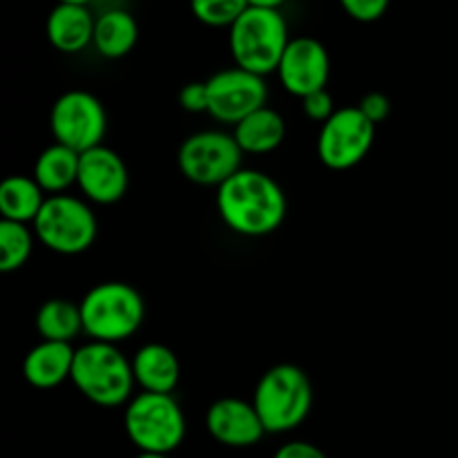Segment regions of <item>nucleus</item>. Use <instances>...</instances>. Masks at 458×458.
<instances>
[{"mask_svg":"<svg viewBox=\"0 0 458 458\" xmlns=\"http://www.w3.org/2000/svg\"><path fill=\"white\" fill-rule=\"evenodd\" d=\"M246 4H249L246 0H195L192 13L197 16V21L210 27H233Z\"/></svg>","mask_w":458,"mask_h":458,"instance_id":"obj_24","label":"nucleus"},{"mask_svg":"<svg viewBox=\"0 0 458 458\" xmlns=\"http://www.w3.org/2000/svg\"><path fill=\"white\" fill-rule=\"evenodd\" d=\"M79 152L70 150L61 143H52L38 155L34 165V179L43 191L63 195L65 188L79 182Z\"/></svg>","mask_w":458,"mask_h":458,"instance_id":"obj_21","label":"nucleus"},{"mask_svg":"<svg viewBox=\"0 0 458 458\" xmlns=\"http://www.w3.org/2000/svg\"><path fill=\"white\" fill-rule=\"evenodd\" d=\"M36 235L47 249L61 255L83 253L97 237V217L79 197H47L34 222Z\"/></svg>","mask_w":458,"mask_h":458,"instance_id":"obj_7","label":"nucleus"},{"mask_svg":"<svg viewBox=\"0 0 458 458\" xmlns=\"http://www.w3.org/2000/svg\"><path fill=\"white\" fill-rule=\"evenodd\" d=\"M217 208L226 226L235 233L264 237L284 222L286 195L271 174L242 168L217 188Z\"/></svg>","mask_w":458,"mask_h":458,"instance_id":"obj_1","label":"nucleus"},{"mask_svg":"<svg viewBox=\"0 0 458 458\" xmlns=\"http://www.w3.org/2000/svg\"><path fill=\"white\" fill-rule=\"evenodd\" d=\"M313 405V387L309 376L295 365H276L259 378L253 394L258 410L268 434L295 429L309 416Z\"/></svg>","mask_w":458,"mask_h":458,"instance_id":"obj_5","label":"nucleus"},{"mask_svg":"<svg viewBox=\"0 0 458 458\" xmlns=\"http://www.w3.org/2000/svg\"><path fill=\"white\" fill-rule=\"evenodd\" d=\"M31 244L34 240L25 224L3 219L0 222V271H18L30 259Z\"/></svg>","mask_w":458,"mask_h":458,"instance_id":"obj_23","label":"nucleus"},{"mask_svg":"<svg viewBox=\"0 0 458 458\" xmlns=\"http://www.w3.org/2000/svg\"><path fill=\"white\" fill-rule=\"evenodd\" d=\"M125 161L112 148L97 146L83 152L79 161V186L97 204H116L128 191Z\"/></svg>","mask_w":458,"mask_h":458,"instance_id":"obj_13","label":"nucleus"},{"mask_svg":"<svg viewBox=\"0 0 458 458\" xmlns=\"http://www.w3.org/2000/svg\"><path fill=\"white\" fill-rule=\"evenodd\" d=\"M376 139V125L358 110L347 106L335 110L318 134V157L331 170H349L365 159Z\"/></svg>","mask_w":458,"mask_h":458,"instance_id":"obj_10","label":"nucleus"},{"mask_svg":"<svg viewBox=\"0 0 458 458\" xmlns=\"http://www.w3.org/2000/svg\"><path fill=\"white\" fill-rule=\"evenodd\" d=\"M72 383L88 401L101 407L123 405L134 387L132 362L110 343H89L76 349Z\"/></svg>","mask_w":458,"mask_h":458,"instance_id":"obj_4","label":"nucleus"},{"mask_svg":"<svg viewBox=\"0 0 458 458\" xmlns=\"http://www.w3.org/2000/svg\"><path fill=\"white\" fill-rule=\"evenodd\" d=\"M83 331L94 343H119L137 334L146 318V302L134 286L125 282H103L81 300Z\"/></svg>","mask_w":458,"mask_h":458,"instance_id":"obj_3","label":"nucleus"},{"mask_svg":"<svg viewBox=\"0 0 458 458\" xmlns=\"http://www.w3.org/2000/svg\"><path fill=\"white\" fill-rule=\"evenodd\" d=\"M233 137H235L242 152L264 155V152L276 150V148L284 141L286 123L284 119H282L280 112L264 106L259 107L258 112L246 116L244 121H240V123L235 125Z\"/></svg>","mask_w":458,"mask_h":458,"instance_id":"obj_18","label":"nucleus"},{"mask_svg":"<svg viewBox=\"0 0 458 458\" xmlns=\"http://www.w3.org/2000/svg\"><path fill=\"white\" fill-rule=\"evenodd\" d=\"M43 204V188L34 177L13 174L4 179L0 186V213H3V219H9V222H36Z\"/></svg>","mask_w":458,"mask_h":458,"instance_id":"obj_20","label":"nucleus"},{"mask_svg":"<svg viewBox=\"0 0 458 458\" xmlns=\"http://www.w3.org/2000/svg\"><path fill=\"white\" fill-rule=\"evenodd\" d=\"M302 110L309 119L327 123V121L335 114L334 97H331L327 89H318V92L309 94V97L302 98Z\"/></svg>","mask_w":458,"mask_h":458,"instance_id":"obj_25","label":"nucleus"},{"mask_svg":"<svg viewBox=\"0 0 458 458\" xmlns=\"http://www.w3.org/2000/svg\"><path fill=\"white\" fill-rule=\"evenodd\" d=\"M97 18L79 0L56 4L47 16V38L61 52H81L94 43Z\"/></svg>","mask_w":458,"mask_h":458,"instance_id":"obj_15","label":"nucleus"},{"mask_svg":"<svg viewBox=\"0 0 458 458\" xmlns=\"http://www.w3.org/2000/svg\"><path fill=\"white\" fill-rule=\"evenodd\" d=\"M208 85V114L224 123H240L246 116L267 106L268 88L264 76L242 67H228L206 81Z\"/></svg>","mask_w":458,"mask_h":458,"instance_id":"obj_11","label":"nucleus"},{"mask_svg":"<svg viewBox=\"0 0 458 458\" xmlns=\"http://www.w3.org/2000/svg\"><path fill=\"white\" fill-rule=\"evenodd\" d=\"M137 458H170L168 454H139Z\"/></svg>","mask_w":458,"mask_h":458,"instance_id":"obj_30","label":"nucleus"},{"mask_svg":"<svg viewBox=\"0 0 458 458\" xmlns=\"http://www.w3.org/2000/svg\"><path fill=\"white\" fill-rule=\"evenodd\" d=\"M36 329L49 343H67L83 331V316H81V304L70 300L54 298L40 304L36 311Z\"/></svg>","mask_w":458,"mask_h":458,"instance_id":"obj_22","label":"nucleus"},{"mask_svg":"<svg viewBox=\"0 0 458 458\" xmlns=\"http://www.w3.org/2000/svg\"><path fill=\"white\" fill-rule=\"evenodd\" d=\"M242 148L235 137L219 130L191 134L179 146L177 164L183 177L199 186H222L242 170Z\"/></svg>","mask_w":458,"mask_h":458,"instance_id":"obj_8","label":"nucleus"},{"mask_svg":"<svg viewBox=\"0 0 458 458\" xmlns=\"http://www.w3.org/2000/svg\"><path fill=\"white\" fill-rule=\"evenodd\" d=\"M132 371L137 385H141L143 392L150 394H173L179 385V358L165 344L150 343L143 344L132 358Z\"/></svg>","mask_w":458,"mask_h":458,"instance_id":"obj_16","label":"nucleus"},{"mask_svg":"<svg viewBox=\"0 0 458 458\" xmlns=\"http://www.w3.org/2000/svg\"><path fill=\"white\" fill-rule=\"evenodd\" d=\"M74 353L76 349H72V344L43 340L27 353L25 362H22V374H25L27 383L31 387L52 389L63 380L72 378Z\"/></svg>","mask_w":458,"mask_h":458,"instance_id":"obj_17","label":"nucleus"},{"mask_svg":"<svg viewBox=\"0 0 458 458\" xmlns=\"http://www.w3.org/2000/svg\"><path fill=\"white\" fill-rule=\"evenodd\" d=\"M139 36L137 21L125 9H110L97 18L94 47L103 58H123L134 47Z\"/></svg>","mask_w":458,"mask_h":458,"instance_id":"obj_19","label":"nucleus"},{"mask_svg":"<svg viewBox=\"0 0 458 458\" xmlns=\"http://www.w3.org/2000/svg\"><path fill=\"white\" fill-rule=\"evenodd\" d=\"M358 110L367 116L374 125H378L380 121H385L392 112V103L385 97L383 92H369L362 97V101L358 103Z\"/></svg>","mask_w":458,"mask_h":458,"instance_id":"obj_28","label":"nucleus"},{"mask_svg":"<svg viewBox=\"0 0 458 458\" xmlns=\"http://www.w3.org/2000/svg\"><path fill=\"white\" fill-rule=\"evenodd\" d=\"M273 458H327V454L320 450V447L313 445V443L291 441V443H284Z\"/></svg>","mask_w":458,"mask_h":458,"instance_id":"obj_29","label":"nucleus"},{"mask_svg":"<svg viewBox=\"0 0 458 458\" xmlns=\"http://www.w3.org/2000/svg\"><path fill=\"white\" fill-rule=\"evenodd\" d=\"M343 7L353 21L374 22L387 12V0H343Z\"/></svg>","mask_w":458,"mask_h":458,"instance_id":"obj_26","label":"nucleus"},{"mask_svg":"<svg viewBox=\"0 0 458 458\" xmlns=\"http://www.w3.org/2000/svg\"><path fill=\"white\" fill-rule=\"evenodd\" d=\"M289 43L286 18L273 0H250L231 27V52L237 67L259 76L277 72Z\"/></svg>","mask_w":458,"mask_h":458,"instance_id":"obj_2","label":"nucleus"},{"mask_svg":"<svg viewBox=\"0 0 458 458\" xmlns=\"http://www.w3.org/2000/svg\"><path fill=\"white\" fill-rule=\"evenodd\" d=\"M179 103L188 112H208V85L206 81H192L179 89Z\"/></svg>","mask_w":458,"mask_h":458,"instance_id":"obj_27","label":"nucleus"},{"mask_svg":"<svg viewBox=\"0 0 458 458\" xmlns=\"http://www.w3.org/2000/svg\"><path fill=\"white\" fill-rule=\"evenodd\" d=\"M329 70L331 63L325 45L311 36H298L291 38L282 54L277 76L291 94L304 98L318 89H327Z\"/></svg>","mask_w":458,"mask_h":458,"instance_id":"obj_12","label":"nucleus"},{"mask_svg":"<svg viewBox=\"0 0 458 458\" xmlns=\"http://www.w3.org/2000/svg\"><path fill=\"white\" fill-rule=\"evenodd\" d=\"M206 429L217 443L228 447H250L267 434L253 403L242 398H219L206 411Z\"/></svg>","mask_w":458,"mask_h":458,"instance_id":"obj_14","label":"nucleus"},{"mask_svg":"<svg viewBox=\"0 0 458 458\" xmlns=\"http://www.w3.org/2000/svg\"><path fill=\"white\" fill-rule=\"evenodd\" d=\"M125 434L141 454H170L186 437V419L173 394L141 392L125 407Z\"/></svg>","mask_w":458,"mask_h":458,"instance_id":"obj_6","label":"nucleus"},{"mask_svg":"<svg viewBox=\"0 0 458 458\" xmlns=\"http://www.w3.org/2000/svg\"><path fill=\"white\" fill-rule=\"evenodd\" d=\"M49 128L54 139L70 150L83 152L103 146L107 130L106 107L85 89H70L54 101L49 112Z\"/></svg>","mask_w":458,"mask_h":458,"instance_id":"obj_9","label":"nucleus"}]
</instances>
